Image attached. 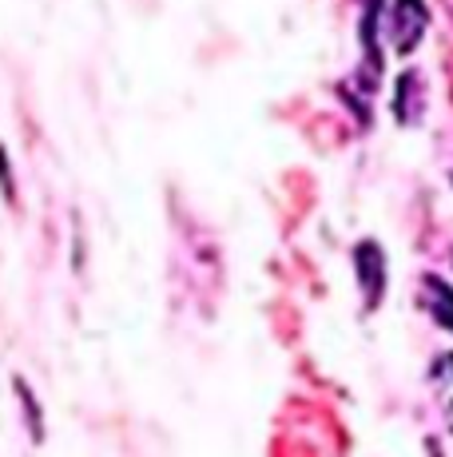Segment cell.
Masks as SVG:
<instances>
[{
  "instance_id": "1",
  "label": "cell",
  "mask_w": 453,
  "mask_h": 457,
  "mask_svg": "<svg viewBox=\"0 0 453 457\" xmlns=\"http://www.w3.org/2000/svg\"><path fill=\"white\" fill-rule=\"evenodd\" d=\"M430 386H433V394H438L441 418H446V426L453 429V354H441L438 362H433Z\"/></svg>"
}]
</instances>
